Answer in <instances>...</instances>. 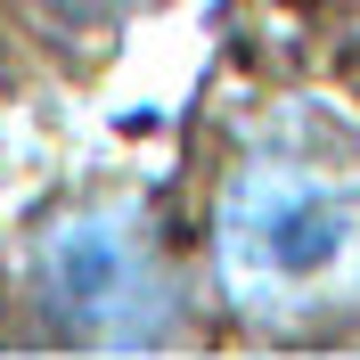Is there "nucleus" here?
I'll return each instance as SVG.
<instances>
[{"instance_id": "1", "label": "nucleus", "mask_w": 360, "mask_h": 360, "mask_svg": "<svg viewBox=\"0 0 360 360\" xmlns=\"http://www.w3.org/2000/svg\"><path fill=\"white\" fill-rule=\"evenodd\" d=\"M205 238L221 295L270 336L360 311V172L311 139L246 148L213 188Z\"/></svg>"}, {"instance_id": "2", "label": "nucleus", "mask_w": 360, "mask_h": 360, "mask_svg": "<svg viewBox=\"0 0 360 360\" xmlns=\"http://www.w3.org/2000/svg\"><path fill=\"white\" fill-rule=\"evenodd\" d=\"M25 328L66 352H164L188 328V295H180L164 246L148 238L139 213L82 205L33 238L25 254Z\"/></svg>"}, {"instance_id": "3", "label": "nucleus", "mask_w": 360, "mask_h": 360, "mask_svg": "<svg viewBox=\"0 0 360 360\" xmlns=\"http://www.w3.org/2000/svg\"><path fill=\"white\" fill-rule=\"evenodd\" d=\"M17 25H33V33H58V41H82V33H115V25L148 17L156 0H0Z\"/></svg>"}]
</instances>
